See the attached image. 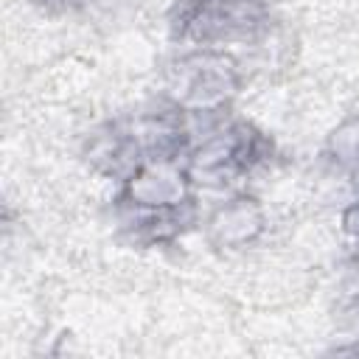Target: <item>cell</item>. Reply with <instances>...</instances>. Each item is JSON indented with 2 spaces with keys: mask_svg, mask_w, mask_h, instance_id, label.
<instances>
[{
  "mask_svg": "<svg viewBox=\"0 0 359 359\" xmlns=\"http://www.w3.org/2000/svg\"><path fill=\"white\" fill-rule=\"evenodd\" d=\"M266 25L261 0H182L174 17V31L191 42L247 39Z\"/></svg>",
  "mask_w": 359,
  "mask_h": 359,
  "instance_id": "cell-1",
  "label": "cell"
},
{
  "mask_svg": "<svg viewBox=\"0 0 359 359\" xmlns=\"http://www.w3.org/2000/svg\"><path fill=\"white\" fill-rule=\"evenodd\" d=\"M261 146L264 140L258 137V132H250V126H236L227 129L224 137H213L202 154H199V165L202 168H224V171H244L250 168L255 160H261Z\"/></svg>",
  "mask_w": 359,
  "mask_h": 359,
  "instance_id": "cell-2",
  "label": "cell"
},
{
  "mask_svg": "<svg viewBox=\"0 0 359 359\" xmlns=\"http://www.w3.org/2000/svg\"><path fill=\"white\" fill-rule=\"evenodd\" d=\"M345 227H348V233L353 236V241L359 244V205H353V208L348 210V216H345Z\"/></svg>",
  "mask_w": 359,
  "mask_h": 359,
  "instance_id": "cell-3",
  "label": "cell"
}]
</instances>
